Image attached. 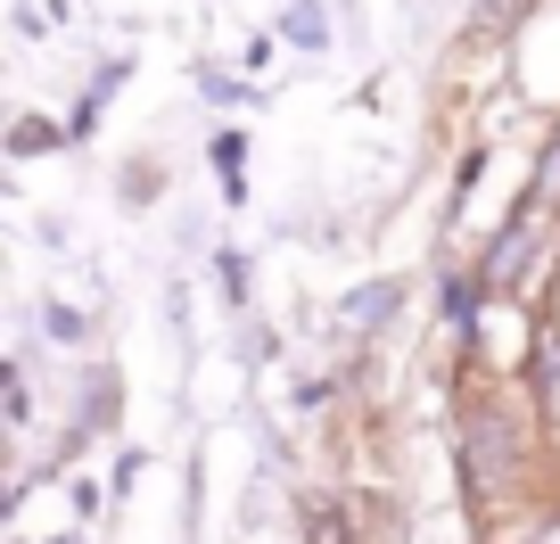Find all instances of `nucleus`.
I'll return each mask as SVG.
<instances>
[{"mask_svg":"<svg viewBox=\"0 0 560 544\" xmlns=\"http://www.w3.org/2000/svg\"><path fill=\"white\" fill-rule=\"evenodd\" d=\"M387 305H396V289H387V281H371V289H354V298H347V314H354V322H380Z\"/></svg>","mask_w":560,"mask_h":544,"instance_id":"f257e3e1","label":"nucleus"}]
</instances>
